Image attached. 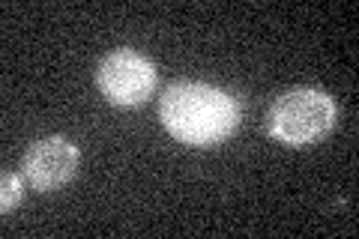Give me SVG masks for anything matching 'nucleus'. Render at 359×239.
<instances>
[{"mask_svg":"<svg viewBox=\"0 0 359 239\" xmlns=\"http://www.w3.org/2000/svg\"><path fill=\"white\" fill-rule=\"evenodd\" d=\"M96 81L111 105L132 108L153 96L159 72H156V66L144 54L132 51V48H120V51H111L105 60L99 63Z\"/></svg>","mask_w":359,"mask_h":239,"instance_id":"7ed1b4c3","label":"nucleus"},{"mask_svg":"<svg viewBox=\"0 0 359 239\" xmlns=\"http://www.w3.org/2000/svg\"><path fill=\"white\" fill-rule=\"evenodd\" d=\"M78 158H81L78 146L72 141L60 138V135H54V138H42L36 144H30L21 168H25L27 183L36 191H54L75 177Z\"/></svg>","mask_w":359,"mask_h":239,"instance_id":"20e7f679","label":"nucleus"},{"mask_svg":"<svg viewBox=\"0 0 359 239\" xmlns=\"http://www.w3.org/2000/svg\"><path fill=\"white\" fill-rule=\"evenodd\" d=\"M335 123V102L330 93L314 87H299L278 96L266 114V132L278 144L306 146L323 138Z\"/></svg>","mask_w":359,"mask_h":239,"instance_id":"f03ea898","label":"nucleus"},{"mask_svg":"<svg viewBox=\"0 0 359 239\" xmlns=\"http://www.w3.org/2000/svg\"><path fill=\"white\" fill-rule=\"evenodd\" d=\"M159 120L180 144L216 146L237 129L240 105L212 84L177 81L159 99Z\"/></svg>","mask_w":359,"mask_h":239,"instance_id":"f257e3e1","label":"nucleus"},{"mask_svg":"<svg viewBox=\"0 0 359 239\" xmlns=\"http://www.w3.org/2000/svg\"><path fill=\"white\" fill-rule=\"evenodd\" d=\"M21 203V177H15L13 170H6L4 177H0V210L9 212L13 207Z\"/></svg>","mask_w":359,"mask_h":239,"instance_id":"39448f33","label":"nucleus"}]
</instances>
